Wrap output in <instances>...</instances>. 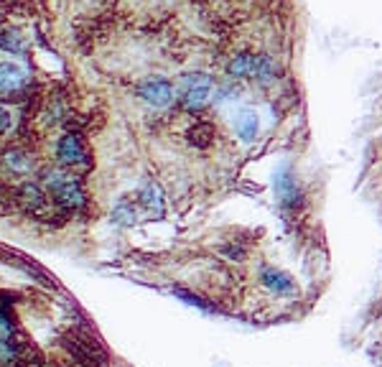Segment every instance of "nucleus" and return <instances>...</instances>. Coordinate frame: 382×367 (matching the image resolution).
I'll return each mask as SVG.
<instances>
[{
    "instance_id": "nucleus-11",
    "label": "nucleus",
    "mask_w": 382,
    "mask_h": 367,
    "mask_svg": "<svg viewBox=\"0 0 382 367\" xmlns=\"http://www.w3.org/2000/svg\"><path fill=\"white\" fill-rule=\"evenodd\" d=\"M260 278H263V283H265L270 291H275V294H293V281L285 273H280V270L263 268Z\"/></svg>"
},
{
    "instance_id": "nucleus-4",
    "label": "nucleus",
    "mask_w": 382,
    "mask_h": 367,
    "mask_svg": "<svg viewBox=\"0 0 382 367\" xmlns=\"http://www.w3.org/2000/svg\"><path fill=\"white\" fill-rule=\"evenodd\" d=\"M28 87H31V77L26 74L23 66L11 64V61H0V97H18Z\"/></svg>"
},
{
    "instance_id": "nucleus-16",
    "label": "nucleus",
    "mask_w": 382,
    "mask_h": 367,
    "mask_svg": "<svg viewBox=\"0 0 382 367\" xmlns=\"http://www.w3.org/2000/svg\"><path fill=\"white\" fill-rule=\"evenodd\" d=\"M11 123H13V120H11V112H8L6 107H0V136L11 131Z\"/></svg>"
},
{
    "instance_id": "nucleus-15",
    "label": "nucleus",
    "mask_w": 382,
    "mask_h": 367,
    "mask_svg": "<svg viewBox=\"0 0 382 367\" xmlns=\"http://www.w3.org/2000/svg\"><path fill=\"white\" fill-rule=\"evenodd\" d=\"M189 140L196 145V148H207L209 143L214 140V128L209 123H199L189 131Z\"/></svg>"
},
{
    "instance_id": "nucleus-14",
    "label": "nucleus",
    "mask_w": 382,
    "mask_h": 367,
    "mask_svg": "<svg viewBox=\"0 0 382 367\" xmlns=\"http://www.w3.org/2000/svg\"><path fill=\"white\" fill-rule=\"evenodd\" d=\"M0 49L11 54H23L26 52V41H23V36L18 31L6 28V31H0Z\"/></svg>"
},
{
    "instance_id": "nucleus-5",
    "label": "nucleus",
    "mask_w": 382,
    "mask_h": 367,
    "mask_svg": "<svg viewBox=\"0 0 382 367\" xmlns=\"http://www.w3.org/2000/svg\"><path fill=\"white\" fill-rule=\"evenodd\" d=\"M138 97L150 107H169L174 102V85L166 77H148L138 85Z\"/></svg>"
},
{
    "instance_id": "nucleus-12",
    "label": "nucleus",
    "mask_w": 382,
    "mask_h": 367,
    "mask_svg": "<svg viewBox=\"0 0 382 367\" xmlns=\"http://www.w3.org/2000/svg\"><path fill=\"white\" fill-rule=\"evenodd\" d=\"M278 77V66H275V61L268 56V54H258V66H255V82H260V85H268V82H273V79Z\"/></svg>"
},
{
    "instance_id": "nucleus-8",
    "label": "nucleus",
    "mask_w": 382,
    "mask_h": 367,
    "mask_svg": "<svg viewBox=\"0 0 382 367\" xmlns=\"http://www.w3.org/2000/svg\"><path fill=\"white\" fill-rule=\"evenodd\" d=\"M0 164L6 166V169L11 171V174H16V176H26L28 171L33 169L31 156H28L26 151H20V148H11V151L3 153Z\"/></svg>"
},
{
    "instance_id": "nucleus-13",
    "label": "nucleus",
    "mask_w": 382,
    "mask_h": 367,
    "mask_svg": "<svg viewBox=\"0 0 382 367\" xmlns=\"http://www.w3.org/2000/svg\"><path fill=\"white\" fill-rule=\"evenodd\" d=\"M136 207H133V202H128V199H123V202L115 204V210H112V222L120 224V227H133L136 224Z\"/></svg>"
},
{
    "instance_id": "nucleus-2",
    "label": "nucleus",
    "mask_w": 382,
    "mask_h": 367,
    "mask_svg": "<svg viewBox=\"0 0 382 367\" xmlns=\"http://www.w3.org/2000/svg\"><path fill=\"white\" fill-rule=\"evenodd\" d=\"M212 97V77L204 72L186 74L184 77V90H181V102L189 112H199Z\"/></svg>"
},
{
    "instance_id": "nucleus-17",
    "label": "nucleus",
    "mask_w": 382,
    "mask_h": 367,
    "mask_svg": "<svg viewBox=\"0 0 382 367\" xmlns=\"http://www.w3.org/2000/svg\"><path fill=\"white\" fill-rule=\"evenodd\" d=\"M237 97V90H232V87H222L220 95L214 97V102H225V100H234Z\"/></svg>"
},
{
    "instance_id": "nucleus-10",
    "label": "nucleus",
    "mask_w": 382,
    "mask_h": 367,
    "mask_svg": "<svg viewBox=\"0 0 382 367\" xmlns=\"http://www.w3.org/2000/svg\"><path fill=\"white\" fill-rule=\"evenodd\" d=\"M141 204L150 212V215H153V212H156V215H163V207H166V204H163V191L158 189V184L148 181L145 186H143Z\"/></svg>"
},
{
    "instance_id": "nucleus-3",
    "label": "nucleus",
    "mask_w": 382,
    "mask_h": 367,
    "mask_svg": "<svg viewBox=\"0 0 382 367\" xmlns=\"http://www.w3.org/2000/svg\"><path fill=\"white\" fill-rule=\"evenodd\" d=\"M56 158L66 169H87L90 166V151H87L85 140L79 138V133H66L59 138Z\"/></svg>"
},
{
    "instance_id": "nucleus-6",
    "label": "nucleus",
    "mask_w": 382,
    "mask_h": 367,
    "mask_svg": "<svg viewBox=\"0 0 382 367\" xmlns=\"http://www.w3.org/2000/svg\"><path fill=\"white\" fill-rule=\"evenodd\" d=\"M273 186H275V194L285 207H298L301 204V189H298L296 179L291 176L288 169H280L275 176H273Z\"/></svg>"
},
{
    "instance_id": "nucleus-1",
    "label": "nucleus",
    "mask_w": 382,
    "mask_h": 367,
    "mask_svg": "<svg viewBox=\"0 0 382 367\" xmlns=\"http://www.w3.org/2000/svg\"><path fill=\"white\" fill-rule=\"evenodd\" d=\"M44 186L49 191V197L54 199V204L61 207V210H85L87 197L77 176H71L66 171H49L44 176Z\"/></svg>"
},
{
    "instance_id": "nucleus-9",
    "label": "nucleus",
    "mask_w": 382,
    "mask_h": 367,
    "mask_svg": "<svg viewBox=\"0 0 382 367\" xmlns=\"http://www.w3.org/2000/svg\"><path fill=\"white\" fill-rule=\"evenodd\" d=\"M234 131H237V136H240L245 143L255 140V138H258V131H260L258 115H255L253 110H242L240 115H237V120H234Z\"/></svg>"
},
{
    "instance_id": "nucleus-7",
    "label": "nucleus",
    "mask_w": 382,
    "mask_h": 367,
    "mask_svg": "<svg viewBox=\"0 0 382 367\" xmlns=\"http://www.w3.org/2000/svg\"><path fill=\"white\" fill-rule=\"evenodd\" d=\"M255 66H258V54H250V52L234 54L232 61L227 64V74L232 79H253Z\"/></svg>"
}]
</instances>
